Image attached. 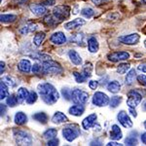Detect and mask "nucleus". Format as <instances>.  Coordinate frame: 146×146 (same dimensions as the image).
Listing matches in <instances>:
<instances>
[{"label":"nucleus","mask_w":146,"mask_h":146,"mask_svg":"<svg viewBox=\"0 0 146 146\" xmlns=\"http://www.w3.org/2000/svg\"><path fill=\"white\" fill-rule=\"evenodd\" d=\"M37 90L42 100L48 105L55 104L60 98V94L56 91V89L52 84L48 82H43L40 83L37 86Z\"/></svg>","instance_id":"nucleus-1"},{"label":"nucleus","mask_w":146,"mask_h":146,"mask_svg":"<svg viewBox=\"0 0 146 146\" xmlns=\"http://www.w3.org/2000/svg\"><path fill=\"white\" fill-rule=\"evenodd\" d=\"M63 137L66 139L68 142H72L80 135V127L77 124H67L64 126V128L62 131Z\"/></svg>","instance_id":"nucleus-2"},{"label":"nucleus","mask_w":146,"mask_h":146,"mask_svg":"<svg viewBox=\"0 0 146 146\" xmlns=\"http://www.w3.org/2000/svg\"><path fill=\"white\" fill-rule=\"evenodd\" d=\"M42 64H43V74L45 75H58L63 71L62 65L53 60H46L42 62Z\"/></svg>","instance_id":"nucleus-3"},{"label":"nucleus","mask_w":146,"mask_h":146,"mask_svg":"<svg viewBox=\"0 0 146 146\" xmlns=\"http://www.w3.org/2000/svg\"><path fill=\"white\" fill-rule=\"evenodd\" d=\"M14 137L19 145H31L32 137L27 131L22 129H14Z\"/></svg>","instance_id":"nucleus-4"},{"label":"nucleus","mask_w":146,"mask_h":146,"mask_svg":"<svg viewBox=\"0 0 146 146\" xmlns=\"http://www.w3.org/2000/svg\"><path fill=\"white\" fill-rule=\"evenodd\" d=\"M71 100L76 104H86L89 100V94L80 89H74L71 92Z\"/></svg>","instance_id":"nucleus-5"},{"label":"nucleus","mask_w":146,"mask_h":146,"mask_svg":"<svg viewBox=\"0 0 146 146\" xmlns=\"http://www.w3.org/2000/svg\"><path fill=\"white\" fill-rule=\"evenodd\" d=\"M53 15L60 22L64 21L70 16V7L67 5H58L53 9Z\"/></svg>","instance_id":"nucleus-6"},{"label":"nucleus","mask_w":146,"mask_h":146,"mask_svg":"<svg viewBox=\"0 0 146 146\" xmlns=\"http://www.w3.org/2000/svg\"><path fill=\"white\" fill-rule=\"evenodd\" d=\"M109 96L102 92H96L93 96V104L98 107H104L109 104Z\"/></svg>","instance_id":"nucleus-7"},{"label":"nucleus","mask_w":146,"mask_h":146,"mask_svg":"<svg viewBox=\"0 0 146 146\" xmlns=\"http://www.w3.org/2000/svg\"><path fill=\"white\" fill-rule=\"evenodd\" d=\"M142 100V96L138 92L136 91H129L128 93V100H127V105L129 107L135 108Z\"/></svg>","instance_id":"nucleus-8"},{"label":"nucleus","mask_w":146,"mask_h":146,"mask_svg":"<svg viewBox=\"0 0 146 146\" xmlns=\"http://www.w3.org/2000/svg\"><path fill=\"white\" fill-rule=\"evenodd\" d=\"M108 60L112 62H123V60H127L129 58V54L128 52H112V53L108 54L107 56Z\"/></svg>","instance_id":"nucleus-9"},{"label":"nucleus","mask_w":146,"mask_h":146,"mask_svg":"<svg viewBox=\"0 0 146 146\" xmlns=\"http://www.w3.org/2000/svg\"><path fill=\"white\" fill-rule=\"evenodd\" d=\"M140 36L137 33H131L128 35H123V36L119 37V41L121 43L125 44V45H129V46H133L136 45V44L139 42Z\"/></svg>","instance_id":"nucleus-10"},{"label":"nucleus","mask_w":146,"mask_h":146,"mask_svg":"<svg viewBox=\"0 0 146 146\" xmlns=\"http://www.w3.org/2000/svg\"><path fill=\"white\" fill-rule=\"evenodd\" d=\"M117 119H118L119 123L124 127V128H133V121L131 119L129 118V116L128 115V113L124 110H121L118 115H117Z\"/></svg>","instance_id":"nucleus-11"},{"label":"nucleus","mask_w":146,"mask_h":146,"mask_svg":"<svg viewBox=\"0 0 146 146\" xmlns=\"http://www.w3.org/2000/svg\"><path fill=\"white\" fill-rule=\"evenodd\" d=\"M50 41L54 44V45L60 46V45H63V44L66 43L67 38H66V36H65V34L63 33V32L56 31V32H55V33H53L51 35Z\"/></svg>","instance_id":"nucleus-12"},{"label":"nucleus","mask_w":146,"mask_h":146,"mask_svg":"<svg viewBox=\"0 0 146 146\" xmlns=\"http://www.w3.org/2000/svg\"><path fill=\"white\" fill-rule=\"evenodd\" d=\"M86 25V21L84 19H81V18H77L75 20H72L68 23H64V28L67 30H72V29H75V28H78L82 25Z\"/></svg>","instance_id":"nucleus-13"},{"label":"nucleus","mask_w":146,"mask_h":146,"mask_svg":"<svg viewBox=\"0 0 146 146\" xmlns=\"http://www.w3.org/2000/svg\"><path fill=\"white\" fill-rule=\"evenodd\" d=\"M29 9L32 14H34L35 16H38V17L44 16L47 13V8L43 4H30Z\"/></svg>","instance_id":"nucleus-14"},{"label":"nucleus","mask_w":146,"mask_h":146,"mask_svg":"<svg viewBox=\"0 0 146 146\" xmlns=\"http://www.w3.org/2000/svg\"><path fill=\"white\" fill-rule=\"evenodd\" d=\"M96 113H93V114H90L88 117H86L83 121H82V127H83L84 129H89L91 128H93L96 124Z\"/></svg>","instance_id":"nucleus-15"},{"label":"nucleus","mask_w":146,"mask_h":146,"mask_svg":"<svg viewBox=\"0 0 146 146\" xmlns=\"http://www.w3.org/2000/svg\"><path fill=\"white\" fill-rule=\"evenodd\" d=\"M18 69L23 73H29L32 69V64L29 60L23 58L18 63Z\"/></svg>","instance_id":"nucleus-16"},{"label":"nucleus","mask_w":146,"mask_h":146,"mask_svg":"<svg viewBox=\"0 0 146 146\" xmlns=\"http://www.w3.org/2000/svg\"><path fill=\"white\" fill-rule=\"evenodd\" d=\"M87 45H88V50L90 53L92 54H96L98 52V49H100V44H98V41L96 40V37H90L87 41Z\"/></svg>","instance_id":"nucleus-17"},{"label":"nucleus","mask_w":146,"mask_h":146,"mask_svg":"<svg viewBox=\"0 0 146 146\" xmlns=\"http://www.w3.org/2000/svg\"><path fill=\"white\" fill-rule=\"evenodd\" d=\"M67 121H68V118L66 117V115H64V113H62L60 111L55 112V114H54L53 117H52V122L56 125L66 123Z\"/></svg>","instance_id":"nucleus-18"},{"label":"nucleus","mask_w":146,"mask_h":146,"mask_svg":"<svg viewBox=\"0 0 146 146\" xmlns=\"http://www.w3.org/2000/svg\"><path fill=\"white\" fill-rule=\"evenodd\" d=\"M68 58H69V60H71V62L73 63V64L77 65V66L82 65V63H83L82 58L80 56L79 54L77 53L76 51H74V50L68 51Z\"/></svg>","instance_id":"nucleus-19"},{"label":"nucleus","mask_w":146,"mask_h":146,"mask_svg":"<svg viewBox=\"0 0 146 146\" xmlns=\"http://www.w3.org/2000/svg\"><path fill=\"white\" fill-rule=\"evenodd\" d=\"M123 137V133L118 125H113L110 131V138L112 140H120Z\"/></svg>","instance_id":"nucleus-20"},{"label":"nucleus","mask_w":146,"mask_h":146,"mask_svg":"<svg viewBox=\"0 0 146 146\" xmlns=\"http://www.w3.org/2000/svg\"><path fill=\"white\" fill-rule=\"evenodd\" d=\"M37 28H38V25H37L29 23H27L25 25H23V27H21L20 29H19V32L22 35H27L28 33H31V32H33V31H36Z\"/></svg>","instance_id":"nucleus-21"},{"label":"nucleus","mask_w":146,"mask_h":146,"mask_svg":"<svg viewBox=\"0 0 146 146\" xmlns=\"http://www.w3.org/2000/svg\"><path fill=\"white\" fill-rule=\"evenodd\" d=\"M84 111H85V107L83 106V104H76V103H75V105L70 107L69 110H68L69 114L73 115V116H76V117L81 116L84 113Z\"/></svg>","instance_id":"nucleus-22"},{"label":"nucleus","mask_w":146,"mask_h":146,"mask_svg":"<svg viewBox=\"0 0 146 146\" xmlns=\"http://www.w3.org/2000/svg\"><path fill=\"white\" fill-rule=\"evenodd\" d=\"M29 95V92L27 88H23V87H21L20 89L18 90V93H17V98H18V101L19 103H23L27 100V96Z\"/></svg>","instance_id":"nucleus-23"},{"label":"nucleus","mask_w":146,"mask_h":146,"mask_svg":"<svg viewBox=\"0 0 146 146\" xmlns=\"http://www.w3.org/2000/svg\"><path fill=\"white\" fill-rule=\"evenodd\" d=\"M14 120H15V123L17 124L18 126H23V125H25L27 122V116L23 112L20 111V112L16 113L15 119Z\"/></svg>","instance_id":"nucleus-24"},{"label":"nucleus","mask_w":146,"mask_h":146,"mask_svg":"<svg viewBox=\"0 0 146 146\" xmlns=\"http://www.w3.org/2000/svg\"><path fill=\"white\" fill-rule=\"evenodd\" d=\"M107 90L108 92H110V93H112V94L119 93V91L121 90V84H120L118 81H116V80L109 82L107 85Z\"/></svg>","instance_id":"nucleus-25"},{"label":"nucleus","mask_w":146,"mask_h":146,"mask_svg":"<svg viewBox=\"0 0 146 146\" xmlns=\"http://www.w3.org/2000/svg\"><path fill=\"white\" fill-rule=\"evenodd\" d=\"M136 77V72L135 69H129V72H127V75H126V79H125V83L128 86H131V85L133 84Z\"/></svg>","instance_id":"nucleus-26"},{"label":"nucleus","mask_w":146,"mask_h":146,"mask_svg":"<svg viewBox=\"0 0 146 146\" xmlns=\"http://www.w3.org/2000/svg\"><path fill=\"white\" fill-rule=\"evenodd\" d=\"M30 58H34V60H39V62H46V60H52L51 56L47 55V54L39 53V52H37V53H33V54H31V55H30Z\"/></svg>","instance_id":"nucleus-27"},{"label":"nucleus","mask_w":146,"mask_h":146,"mask_svg":"<svg viewBox=\"0 0 146 146\" xmlns=\"http://www.w3.org/2000/svg\"><path fill=\"white\" fill-rule=\"evenodd\" d=\"M45 37H46L45 32H43V31L37 32V33L35 34L34 37H33V44H34V46H36V47H40V46H41V44L43 43Z\"/></svg>","instance_id":"nucleus-28"},{"label":"nucleus","mask_w":146,"mask_h":146,"mask_svg":"<svg viewBox=\"0 0 146 146\" xmlns=\"http://www.w3.org/2000/svg\"><path fill=\"white\" fill-rule=\"evenodd\" d=\"M32 118H33L35 121L39 122V123H41V124H46L47 122H48V120H49L48 115H47L45 112L35 113L33 116H32Z\"/></svg>","instance_id":"nucleus-29"},{"label":"nucleus","mask_w":146,"mask_h":146,"mask_svg":"<svg viewBox=\"0 0 146 146\" xmlns=\"http://www.w3.org/2000/svg\"><path fill=\"white\" fill-rule=\"evenodd\" d=\"M84 39H85V35H84V33H82V32L74 33L69 37L70 41L73 42V43L78 44V45H80V44L82 45V43H84Z\"/></svg>","instance_id":"nucleus-30"},{"label":"nucleus","mask_w":146,"mask_h":146,"mask_svg":"<svg viewBox=\"0 0 146 146\" xmlns=\"http://www.w3.org/2000/svg\"><path fill=\"white\" fill-rule=\"evenodd\" d=\"M17 20V16L12 15V14H2L0 16V21L3 23H11Z\"/></svg>","instance_id":"nucleus-31"},{"label":"nucleus","mask_w":146,"mask_h":146,"mask_svg":"<svg viewBox=\"0 0 146 146\" xmlns=\"http://www.w3.org/2000/svg\"><path fill=\"white\" fill-rule=\"evenodd\" d=\"M9 87L4 83L3 81L0 82V100H5L7 96H9V91H8Z\"/></svg>","instance_id":"nucleus-32"},{"label":"nucleus","mask_w":146,"mask_h":146,"mask_svg":"<svg viewBox=\"0 0 146 146\" xmlns=\"http://www.w3.org/2000/svg\"><path fill=\"white\" fill-rule=\"evenodd\" d=\"M93 69H94L93 64H92L91 62H87V63H85V64H84L82 73H83V74L85 75V77L88 79V78H90V77L92 76V71H93Z\"/></svg>","instance_id":"nucleus-33"},{"label":"nucleus","mask_w":146,"mask_h":146,"mask_svg":"<svg viewBox=\"0 0 146 146\" xmlns=\"http://www.w3.org/2000/svg\"><path fill=\"white\" fill-rule=\"evenodd\" d=\"M58 135V131H56V129H48L47 131H45L43 133V137L45 138V139H52V138H55L56 136Z\"/></svg>","instance_id":"nucleus-34"},{"label":"nucleus","mask_w":146,"mask_h":146,"mask_svg":"<svg viewBox=\"0 0 146 146\" xmlns=\"http://www.w3.org/2000/svg\"><path fill=\"white\" fill-rule=\"evenodd\" d=\"M96 12L94 9L90 8V7H86V8H83L81 10V15L85 17L86 19H91L95 16Z\"/></svg>","instance_id":"nucleus-35"},{"label":"nucleus","mask_w":146,"mask_h":146,"mask_svg":"<svg viewBox=\"0 0 146 146\" xmlns=\"http://www.w3.org/2000/svg\"><path fill=\"white\" fill-rule=\"evenodd\" d=\"M129 69H131V64L129 63H127V62H122L120 63L117 67V72L119 74H125V73L129 72Z\"/></svg>","instance_id":"nucleus-36"},{"label":"nucleus","mask_w":146,"mask_h":146,"mask_svg":"<svg viewBox=\"0 0 146 146\" xmlns=\"http://www.w3.org/2000/svg\"><path fill=\"white\" fill-rule=\"evenodd\" d=\"M1 81H3L4 83H5L8 87H10V88H13V87H15V86H16V84H17V82H16V80L14 79L12 76H9V75H7V76H3V77H2Z\"/></svg>","instance_id":"nucleus-37"},{"label":"nucleus","mask_w":146,"mask_h":146,"mask_svg":"<svg viewBox=\"0 0 146 146\" xmlns=\"http://www.w3.org/2000/svg\"><path fill=\"white\" fill-rule=\"evenodd\" d=\"M58 22H60V21H58L54 15H52V16L49 15L44 18V23H47L48 25H58Z\"/></svg>","instance_id":"nucleus-38"},{"label":"nucleus","mask_w":146,"mask_h":146,"mask_svg":"<svg viewBox=\"0 0 146 146\" xmlns=\"http://www.w3.org/2000/svg\"><path fill=\"white\" fill-rule=\"evenodd\" d=\"M122 100H123V98L122 96H112L111 100H110V107L111 108H116L120 103L122 102Z\"/></svg>","instance_id":"nucleus-39"},{"label":"nucleus","mask_w":146,"mask_h":146,"mask_svg":"<svg viewBox=\"0 0 146 146\" xmlns=\"http://www.w3.org/2000/svg\"><path fill=\"white\" fill-rule=\"evenodd\" d=\"M18 98H17V96H15L14 95H10V96H7V100H6V103H7V105L8 106H10V107H15L16 105L18 104Z\"/></svg>","instance_id":"nucleus-40"},{"label":"nucleus","mask_w":146,"mask_h":146,"mask_svg":"<svg viewBox=\"0 0 146 146\" xmlns=\"http://www.w3.org/2000/svg\"><path fill=\"white\" fill-rule=\"evenodd\" d=\"M136 133L135 135H133V133H131L128 137L126 138V140H125V143H126L127 145H131V146H133V145H137V138H136Z\"/></svg>","instance_id":"nucleus-41"},{"label":"nucleus","mask_w":146,"mask_h":146,"mask_svg":"<svg viewBox=\"0 0 146 146\" xmlns=\"http://www.w3.org/2000/svg\"><path fill=\"white\" fill-rule=\"evenodd\" d=\"M72 74H73V76H74L75 80H76V82H77V83H79V84L84 83V82L87 80V78L85 77V75L82 72L80 73V72H77V71H73Z\"/></svg>","instance_id":"nucleus-42"},{"label":"nucleus","mask_w":146,"mask_h":146,"mask_svg":"<svg viewBox=\"0 0 146 146\" xmlns=\"http://www.w3.org/2000/svg\"><path fill=\"white\" fill-rule=\"evenodd\" d=\"M37 98H38V96L35 92H29V95H28L27 98V104H33V103L36 102Z\"/></svg>","instance_id":"nucleus-43"},{"label":"nucleus","mask_w":146,"mask_h":146,"mask_svg":"<svg viewBox=\"0 0 146 146\" xmlns=\"http://www.w3.org/2000/svg\"><path fill=\"white\" fill-rule=\"evenodd\" d=\"M31 71L33 74H41L43 73V64H40V63H34L32 65Z\"/></svg>","instance_id":"nucleus-44"},{"label":"nucleus","mask_w":146,"mask_h":146,"mask_svg":"<svg viewBox=\"0 0 146 146\" xmlns=\"http://www.w3.org/2000/svg\"><path fill=\"white\" fill-rule=\"evenodd\" d=\"M71 92L72 91H70L69 89H67V88H63L62 90V96H64V98L66 100H71Z\"/></svg>","instance_id":"nucleus-45"},{"label":"nucleus","mask_w":146,"mask_h":146,"mask_svg":"<svg viewBox=\"0 0 146 146\" xmlns=\"http://www.w3.org/2000/svg\"><path fill=\"white\" fill-rule=\"evenodd\" d=\"M98 81H96V80H91L90 82H89V87H90L91 90H96L98 87Z\"/></svg>","instance_id":"nucleus-46"},{"label":"nucleus","mask_w":146,"mask_h":146,"mask_svg":"<svg viewBox=\"0 0 146 146\" xmlns=\"http://www.w3.org/2000/svg\"><path fill=\"white\" fill-rule=\"evenodd\" d=\"M137 81L139 82V84L146 86V75L144 74H140L137 76Z\"/></svg>","instance_id":"nucleus-47"},{"label":"nucleus","mask_w":146,"mask_h":146,"mask_svg":"<svg viewBox=\"0 0 146 146\" xmlns=\"http://www.w3.org/2000/svg\"><path fill=\"white\" fill-rule=\"evenodd\" d=\"M58 139L56 137L55 138H52V139H49L48 140V142H47V145L48 146H56V145H58Z\"/></svg>","instance_id":"nucleus-48"},{"label":"nucleus","mask_w":146,"mask_h":146,"mask_svg":"<svg viewBox=\"0 0 146 146\" xmlns=\"http://www.w3.org/2000/svg\"><path fill=\"white\" fill-rule=\"evenodd\" d=\"M137 69L139 70V71H141V72L146 73V62L140 63V64H138Z\"/></svg>","instance_id":"nucleus-49"},{"label":"nucleus","mask_w":146,"mask_h":146,"mask_svg":"<svg viewBox=\"0 0 146 146\" xmlns=\"http://www.w3.org/2000/svg\"><path fill=\"white\" fill-rule=\"evenodd\" d=\"M6 111H7L6 104L1 103V104H0V113H1V116H4V115L6 114Z\"/></svg>","instance_id":"nucleus-50"},{"label":"nucleus","mask_w":146,"mask_h":146,"mask_svg":"<svg viewBox=\"0 0 146 146\" xmlns=\"http://www.w3.org/2000/svg\"><path fill=\"white\" fill-rule=\"evenodd\" d=\"M55 3H56V0H45L42 4L45 6H53Z\"/></svg>","instance_id":"nucleus-51"},{"label":"nucleus","mask_w":146,"mask_h":146,"mask_svg":"<svg viewBox=\"0 0 146 146\" xmlns=\"http://www.w3.org/2000/svg\"><path fill=\"white\" fill-rule=\"evenodd\" d=\"M106 1H108V0H92V2H93L95 5H101V4L105 3Z\"/></svg>","instance_id":"nucleus-52"},{"label":"nucleus","mask_w":146,"mask_h":146,"mask_svg":"<svg viewBox=\"0 0 146 146\" xmlns=\"http://www.w3.org/2000/svg\"><path fill=\"white\" fill-rule=\"evenodd\" d=\"M4 71H5V62H0V74H3Z\"/></svg>","instance_id":"nucleus-53"},{"label":"nucleus","mask_w":146,"mask_h":146,"mask_svg":"<svg viewBox=\"0 0 146 146\" xmlns=\"http://www.w3.org/2000/svg\"><path fill=\"white\" fill-rule=\"evenodd\" d=\"M129 113H131V115L135 118V117L137 116V114H136V111L135 110V108H131V107H129Z\"/></svg>","instance_id":"nucleus-54"},{"label":"nucleus","mask_w":146,"mask_h":146,"mask_svg":"<svg viewBox=\"0 0 146 146\" xmlns=\"http://www.w3.org/2000/svg\"><path fill=\"white\" fill-rule=\"evenodd\" d=\"M107 146H121L123 144H121V143H118V142H115V141H110V142H108Z\"/></svg>","instance_id":"nucleus-55"},{"label":"nucleus","mask_w":146,"mask_h":146,"mask_svg":"<svg viewBox=\"0 0 146 146\" xmlns=\"http://www.w3.org/2000/svg\"><path fill=\"white\" fill-rule=\"evenodd\" d=\"M90 145H102V142L100 141V140H98V139H96V140L91 141Z\"/></svg>","instance_id":"nucleus-56"},{"label":"nucleus","mask_w":146,"mask_h":146,"mask_svg":"<svg viewBox=\"0 0 146 146\" xmlns=\"http://www.w3.org/2000/svg\"><path fill=\"white\" fill-rule=\"evenodd\" d=\"M140 138H141V141H142V142L146 145V131H145V133H141Z\"/></svg>","instance_id":"nucleus-57"},{"label":"nucleus","mask_w":146,"mask_h":146,"mask_svg":"<svg viewBox=\"0 0 146 146\" xmlns=\"http://www.w3.org/2000/svg\"><path fill=\"white\" fill-rule=\"evenodd\" d=\"M15 1L19 4H25V2H27V0H15Z\"/></svg>","instance_id":"nucleus-58"},{"label":"nucleus","mask_w":146,"mask_h":146,"mask_svg":"<svg viewBox=\"0 0 146 146\" xmlns=\"http://www.w3.org/2000/svg\"><path fill=\"white\" fill-rule=\"evenodd\" d=\"M143 109H144V110H146V102L144 103V105H143Z\"/></svg>","instance_id":"nucleus-59"},{"label":"nucleus","mask_w":146,"mask_h":146,"mask_svg":"<svg viewBox=\"0 0 146 146\" xmlns=\"http://www.w3.org/2000/svg\"><path fill=\"white\" fill-rule=\"evenodd\" d=\"M143 125H144V128L146 129V120H145V121H144V123H143Z\"/></svg>","instance_id":"nucleus-60"},{"label":"nucleus","mask_w":146,"mask_h":146,"mask_svg":"<svg viewBox=\"0 0 146 146\" xmlns=\"http://www.w3.org/2000/svg\"><path fill=\"white\" fill-rule=\"evenodd\" d=\"M144 46H145V48H146V40L144 41Z\"/></svg>","instance_id":"nucleus-61"}]
</instances>
